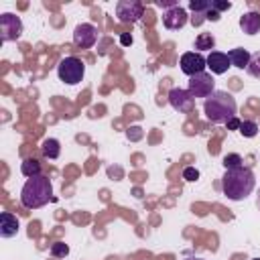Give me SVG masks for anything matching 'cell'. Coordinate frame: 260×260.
I'll return each instance as SVG.
<instances>
[{"mask_svg":"<svg viewBox=\"0 0 260 260\" xmlns=\"http://www.w3.org/2000/svg\"><path fill=\"white\" fill-rule=\"evenodd\" d=\"M120 43H122L124 47H128V45H132V35H128V32H124V35H120Z\"/></svg>","mask_w":260,"mask_h":260,"instance_id":"83f0119b","label":"cell"},{"mask_svg":"<svg viewBox=\"0 0 260 260\" xmlns=\"http://www.w3.org/2000/svg\"><path fill=\"white\" fill-rule=\"evenodd\" d=\"M0 37H2V43L18 41L22 37V20H20V16H16L12 12L0 14Z\"/></svg>","mask_w":260,"mask_h":260,"instance_id":"5b68a950","label":"cell"},{"mask_svg":"<svg viewBox=\"0 0 260 260\" xmlns=\"http://www.w3.org/2000/svg\"><path fill=\"white\" fill-rule=\"evenodd\" d=\"M185 260H203V258H195V256H193V258H185Z\"/></svg>","mask_w":260,"mask_h":260,"instance_id":"f1b7e54d","label":"cell"},{"mask_svg":"<svg viewBox=\"0 0 260 260\" xmlns=\"http://www.w3.org/2000/svg\"><path fill=\"white\" fill-rule=\"evenodd\" d=\"M236 110H238V106H236V100H234V95L230 91L215 89L203 102L205 118L211 124H228V120L236 118Z\"/></svg>","mask_w":260,"mask_h":260,"instance_id":"7a4b0ae2","label":"cell"},{"mask_svg":"<svg viewBox=\"0 0 260 260\" xmlns=\"http://www.w3.org/2000/svg\"><path fill=\"white\" fill-rule=\"evenodd\" d=\"M211 8L209 0H189V10H193L197 16H203Z\"/></svg>","mask_w":260,"mask_h":260,"instance_id":"d6986e66","label":"cell"},{"mask_svg":"<svg viewBox=\"0 0 260 260\" xmlns=\"http://www.w3.org/2000/svg\"><path fill=\"white\" fill-rule=\"evenodd\" d=\"M221 162H223V167H225V171H228V169H238V167H242V162H244V160H242V156H240V154H236V152H234V154H225Z\"/></svg>","mask_w":260,"mask_h":260,"instance_id":"7402d4cb","label":"cell"},{"mask_svg":"<svg viewBox=\"0 0 260 260\" xmlns=\"http://www.w3.org/2000/svg\"><path fill=\"white\" fill-rule=\"evenodd\" d=\"M187 20H189V16H187V10L183 8V6H173V8H167L165 10V14H162V24H165V28H169V30H179V28H183L185 24H187Z\"/></svg>","mask_w":260,"mask_h":260,"instance_id":"8fae6325","label":"cell"},{"mask_svg":"<svg viewBox=\"0 0 260 260\" xmlns=\"http://www.w3.org/2000/svg\"><path fill=\"white\" fill-rule=\"evenodd\" d=\"M183 179L185 181H195V179H199V171L195 167H185L183 169Z\"/></svg>","mask_w":260,"mask_h":260,"instance_id":"d4e9b609","label":"cell"},{"mask_svg":"<svg viewBox=\"0 0 260 260\" xmlns=\"http://www.w3.org/2000/svg\"><path fill=\"white\" fill-rule=\"evenodd\" d=\"M20 173H22L26 179L37 177V175H43V173H41V162H39L37 158H24V160L20 162Z\"/></svg>","mask_w":260,"mask_h":260,"instance_id":"ac0fdd59","label":"cell"},{"mask_svg":"<svg viewBox=\"0 0 260 260\" xmlns=\"http://www.w3.org/2000/svg\"><path fill=\"white\" fill-rule=\"evenodd\" d=\"M142 12H144V6L138 0H120L116 4V16L120 22H136L140 20Z\"/></svg>","mask_w":260,"mask_h":260,"instance_id":"52a82bcc","label":"cell"},{"mask_svg":"<svg viewBox=\"0 0 260 260\" xmlns=\"http://www.w3.org/2000/svg\"><path fill=\"white\" fill-rule=\"evenodd\" d=\"M240 124H242V122H240L238 118H232V120H228L225 126H228V130H240Z\"/></svg>","mask_w":260,"mask_h":260,"instance_id":"4316f807","label":"cell"},{"mask_svg":"<svg viewBox=\"0 0 260 260\" xmlns=\"http://www.w3.org/2000/svg\"><path fill=\"white\" fill-rule=\"evenodd\" d=\"M252 260H260V258H252Z\"/></svg>","mask_w":260,"mask_h":260,"instance_id":"4dcf8cb0","label":"cell"},{"mask_svg":"<svg viewBox=\"0 0 260 260\" xmlns=\"http://www.w3.org/2000/svg\"><path fill=\"white\" fill-rule=\"evenodd\" d=\"M250 57L252 55L246 49H242V47H236V49H230L228 51V59H230L232 67H238V69H246L248 63H250Z\"/></svg>","mask_w":260,"mask_h":260,"instance_id":"9a60e30c","label":"cell"},{"mask_svg":"<svg viewBox=\"0 0 260 260\" xmlns=\"http://www.w3.org/2000/svg\"><path fill=\"white\" fill-rule=\"evenodd\" d=\"M53 199V185L47 175H37L26 179L20 189V203L26 209H39Z\"/></svg>","mask_w":260,"mask_h":260,"instance_id":"3957f363","label":"cell"},{"mask_svg":"<svg viewBox=\"0 0 260 260\" xmlns=\"http://www.w3.org/2000/svg\"><path fill=\"white\" fill-rule=\"evenodd\" d=\"M240 28L246 32V35H258L260 32V12H246L240 16Z\"/></svg>","mask_w":260,"mask_h":260,"instance_id":"5bb4252c","label":"cell"},{"mask_svg":"<svg viewBox=\"0 0 260 260\" xmlns=\"http://www.w3.org/2000/svg\"><path fill=\"white\" fill-rule=\"evenodd\" d=\"M169 104L173 106V110L181 112V114H187L195 108V98L187 91V89H181V87H173L169 91Z\"/></svg>","mask_w":260,"mask_h":260,"instance_id":"30bf717a","label":"cell"},{"mask_svg":"<svg viewBox=\"0 0 260 260\" xmlns=\"http://www.w3.org/2000/svg\"><path fill=\"white\" fill-rule=\"evenodd\" d=\"M73 43L81 49H91L98 43V28L91 22H81L73 30Z\"/></svg>","mask_w":260,"mask_h":260,"instance_id":"9c48e42d","label":"cell"},{"mask_svg":"<svg viewBox=\"0 0 260 260\" xmlns=\"http://www.w3.org/2000/svg\"><path fill=\"white\" fill-rule=\"evenodd\" d=\"M211 8L221 14L223 10H230L232 8V2H228V0H211Z\"/></svg>","mask_w":260,"mask_h":260,"instance_id":"cb8c5ba5","label":"cell"},{"mask_svg":"<svg viewBox=\"0 0 260 260\" xmlns=\"http://www.w3.org/2000/svg\"><path fill=\"white\" fill-rule=\"evenodd\" d=\"M246 71H248L252 77L260 79V51H258V53H254V55L250 57V63H248Z\"/></svg>","mask_w":260,"mask_h":260,"instance_id":"44dd1931","label":"cell"},{"mask_svg":"<svg viewBox=\"0 0 260 260\" xmlns=\"http://www.w3.org/2000/svg\"><path fill=\"white\" fill-rule=\"evenodd\" d=\"M179 65H181V71H183L185 75L193 77V75H197V73H203V71H205V67H207V59H205L201 53L189 51V53H183V55H181Z\"/></svg>","mask_w":260,"mask_h":260,"instance_id":"ba28073f","label":"cell"},{"mask_svg":"<svg viewBox=\"0 0 260 260\" xmlns=\"http://www.w3.org/2000/svg\"><path fill=\"white\" fill-rule=\"evenodd\" d=\"M240 132H242V136H246V138H254V136L258 134V124L252 122V120H244V122L240 124Z\"/></svg>","mask_w":260,"mask_h":260,"instance_id":"ffe728a7","label":"cell"},{"mask_svg":"<svg viewBox=\"0 0 260 260\" xmlns=\"http://www.w3.org/2000/svg\"><path fill=\"white\" fill-rule=\"evenodd\" d=\"M187 91L193 98H209L215 91V79L209 73H197L193 77H189V87Z\"/></svg>","mask_w":260,"mask_h":260,"instance_id":"8992f818","label":"cell"},{"mask_svg":"<svg viewBox=\"0 0 260 260\" xmlns=\"http://www.w3.org/2000/svg\"><path fill=\"white\" fill-rule=\"evenodd\" d=\"M195 49H197V53H201V51H209L211 53V49H215L213 35L211 32H199L197 39H195Z\"/></svg>","mask_w":260,"mask_h":260,"instance_id":"e0dca14e","label":"cell"},{"mask_svg":"<svg viewBox=\"0 0 260 260\" xmlns=\"http://www.w3.org/2000/svg\"><path fill=\"white\" fill-rule=\"evenodd\" d=\"M57 75H59V79H61L63 83L75 85V83H79V81L83 79V75H85V65H83V61L77 59V57H65V59H61L59 65H57Z\"/></svg>","mask_w":260,"mask_h":260,"instance_id":"277c9868","label":"cell"},{"mask_svg":"<svg viewBox=\"0 0 260 260\" xmlns=\"http://www.w3.org/2000/svg\"><path fill=\"white\" fill-rule=\"evenodd\" d=\"M67 254H69V246H67V244H63V242L51 244V256H55V258H65Z\"/></svg>","mask_w":260,"mask_h":260,"instance_id":"603a6c76","label":"cell"},{"mask_svg":"<svg viewBox=\"0 0 260 260\" xmlns=\"http://www.w3.org/2000/svg\"><path fill=\"white\" fill-rule=\"evenodd\" d=\"M205 59H207V67L215 75H221V73H225L232 67V63L228 59V53H221V51H211Z\"/></svg>","mask_w":260,"mask_h":260,"instance_id":"7c38bea8","label":"cell"},{"mask_svg":"<svg viewBox=\"0 0 260 260\" xmlns=\"http://www.w3.org/2000/svg\"><path fill=\"white\" fill-rule=\"evenodd\" d=\"M219 16H221V14H219L217 10H213V8H209V10L203 14V18H205V20H213V22H215V20H219Z\"/></svg>","mask_w":260,"mask_h":260,"instance_id":"484cf974","label":"cell"},{"mask_svg":"<svg viewBox=\"0 0 260 260\" xmlns=\"http://www.w3.org/2000/svg\"><path fill=\"white\" fill-rule=\"evenodd\" d=\"M41 152H43V156H47V158H59V154H61V144H59V140H57V138H47V140H43Z\"/></svg>","mask_w":260,"mask_h":260,"instance_id":"2e32d148","label":"cell"},{"mask_svg":"<svg viewBox=\"0 0 260 260\" xmlns=\"http://www.w3.org/2000/svg\"><path fill=\"white\" fill-rule=\"evenodd\" d=\"M18 228H20V223H18V217L14 213H10V211H2L0 213V236L2 238L16 236Z\"/></svg>","mask_w":260,"mask_h":260,"instance_id":"4fadbf2b","label":"cell"},{"mask_svg":"<svg viewBox=\"0 0 260 260\" xmlns=\"http://www.w3.org/2000/svg\"><path fill=\"white\" fill-rule=\"evenodd\" d=\"M258 209H260V197H258Z\"/></svg>","mask_w":260,"mask_h":260,"instance_id":"f546056e","label":"cell"},{"mask_svg":"<svg viewBox=\"0 0 260 260\" xmlns=\"http://www.w3.org/2000/svg\"><path fill=\"white\" fill-rule=\"evenodd\" d=\"M256 187V177L252 169L248 167H238V169H228L225 175L221 177V191L228 199L232 201H242L246 199Z\"/></svg>","mask_w":260,"mask_h":260,"instance_id":"6da1fadb","label":"cell"}]
</instances>
